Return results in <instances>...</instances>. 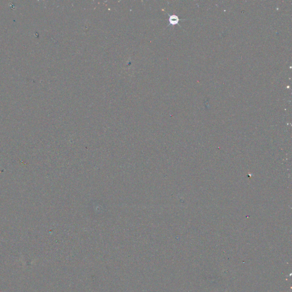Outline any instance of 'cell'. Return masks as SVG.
<instances>
[{"label":"cell","mask_w":292,"mask_h":292,"mask_svg":"<svg viewBox=\"0 0 292 292\" xmlns=\"http://www.w3.org/2000/svg\"><path fill=\"white\" fill-rule=\"evenodd\" d=\"M179 21V17L177 15H169V25H176V24H178Z\"/></svg>","instance_id":"obj_1"}]
</instances>
